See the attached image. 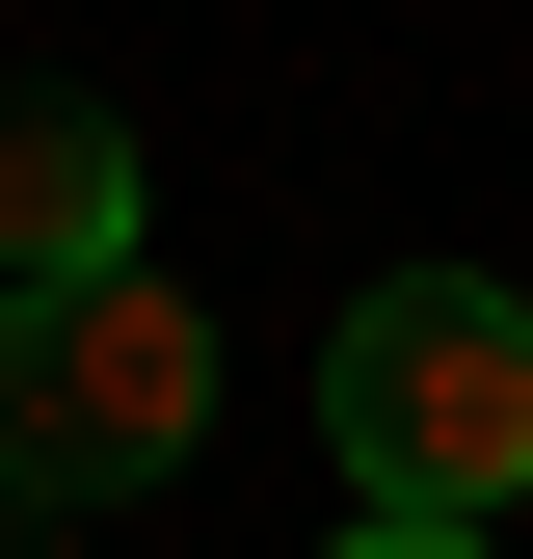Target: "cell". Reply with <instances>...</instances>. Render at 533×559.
Here are the masks:
<instances>
[{
  "label": "cell",
  "mask_w": 533,
  "mask_h": 559,
  "mask_svg": "<svg viewBox=\"0 0 533 559\" xmlns=\"http://www.w3.org/2000/svg\"><path fill=\"white\" fill-rule=\"evenodd\" d=\"M214 294H187L161 240L81 266V294H0V507H133V479L214 453Z\"/></svg>",
  "instance_id": "cell-1"
},
{
  "label": "cell",
  "mask_w": 533,
  "mask_h": 559,
  "mask_svg": "<svg viewBox=\"0 0 533 559\" xmlns=\"http://www.w3.org/2000/svg\"><path fill=\"white\" fill-rule=\"evenodd\" d=\"M320 453H347V507H533V294L374 266L320 320Z\"/></svg>",
  "instance_id": "cell-2"
},
{
  "label": "cell",
  "mask_w": 533,
  "mask_h": 559,
  "mask_svg": "<svg viewBox=\"0 0 533 559\" xmlns=\"http://www.w3.org/2000/svg\"><path fill=\"white\" fill-rule=\"evenodd\" d=\"M161 214H133V133L81 81H0V294H81V266H133Z\"/></svg>",
  "instance_id": "cell-3"
},
{
  "label": "cell",
  "mask_w": 533,
  "mask_h": 559,
  "mask_svg": "<svg viewBox=\"0 0 533 559\" xmlns=\"http://www.w3.org/2000/svg\"><path fill=\"white\" fill-rule=\"evenodd\" d=\"M320 559H481V507H347Z\"/></svg>",
  "instance_id": "cell-4"
},
{
  "label": "cell",
  "mask_w": 533,
  "mask_h": 559,
  "mask_svg": "<svg viewBox=\"0 0 533 559\" xmlns=\"http://www.w3.org/2000/svg\"><path fill=\"white\" fill-rule=\"evenodd\" d=\"M0 559H54V533H27V507H0Z\"/></svg>",
  "instance_id": "cell-5"
}]
</instances>
